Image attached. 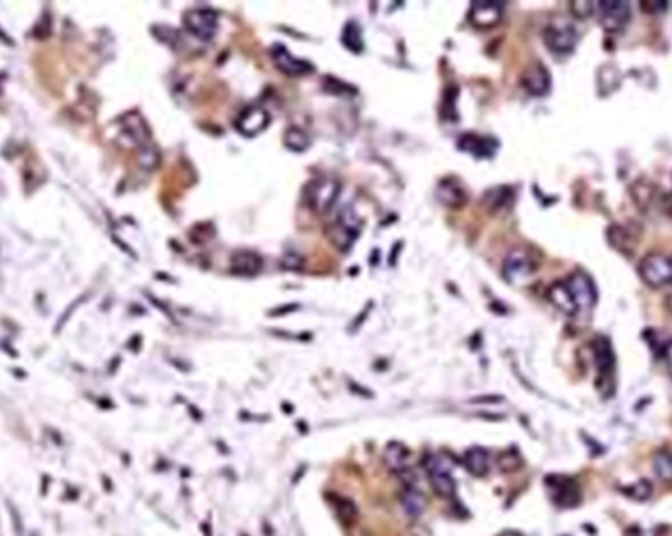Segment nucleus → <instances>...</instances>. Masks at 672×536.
Segmentation results:
<instances>
[{
    "label": "nucleus",
    "instance_id": "nucleus-1",
    "mask_svg": "<svg viewBox=\"0 0 672 536\" xmlns=\"http://www.w3.org/2000/svg\"><path fill=\"white\" fill-rule=\"evenodd\" d=\"M548 299L564 314L578 316V314H588L596 307L597 291L592 277L586 271H574L568 279L550 285Z\"/></svg>",
    "mask_w": 672,
    "mask_h": 536
},
{
    "label": "nucleus",
    "instance_id": "nucleus-32",
    "mask_svg": "<svg viewBox=\"0 0 672 536\" xmlns=\"http://www.w3.org/2000/svg\"><path fill=\"white\" fill-rule=\"evenodd\" d=\"M660 358L664 360V363H666V370H669V374H671V377H672V340H669L664 346H662V350H660Z\"/></svg>",
    "mask_w": 672,
    "mask_h": 536
},
{
    "label": "nucleus",
    "instance_id": "nucleus-13",
    "mask_svg": "<svg viewBox=\"0 0 672 536\" xmlns=\"http://www.w3.org/2000/svg\"><path fill=\"white\" fill-rule=\"evenodd\" d=\"M268 122H270V114H268L265 108H261V106H250V108H246L244 113L238 116L236 128L240 134L252 137L256 136V134H260L261 130L268 126Z\"/></svg>",
    "mask_w": 672,
    "mask_h": 536
},
{
    "label": "nucleus",
    "instance_id": "nucleus-10",
    "mask_svg": "<svg viewBox=\"0 0 672 536\" xmlns=\"http://www.w3.org/2000/svg\"><path fill=\"white\" fill-rule=\"evenodd\" d=\"M503 2H492V0H482V2H474L470 8V22L476 28H494L499 24L501 16H503Z\"/></svg>",
    "mask_w": 672,
    "mask_h": 536
},
{
    "label": "nucleus",
    "instance_id": "nucleus-23",
    "mask_svg": "<svg viewBox=\"0 0 672 536\" xmlns=\"http://www.w3.org/2000/svg\"><path fill=\"white\" fill-rule=\"evenodd\" d=\"M309 136L305 134V130H301V128H289L286 132V146L289 148V150H293V151H303V150H307L309 148Z\"/></svg>",
    "mask_w": 672,
    "mask_h": 536
},
{
    "label": "nucleus",
    "instance_id": "nucleus-33",
    "mask_svg": "<svg viewBox=\"0 0 672 536\" xmlns=\"http://www.w3.org/2000/svg\"><path fill=\"white\" fill-rule=\"evenodd\" d=\"M301 262H303V260L299 258L297 253H293V251H291V253H286V258H283V265L289 267V269H299V267H301Z\"/></svg>",
    "mask_w": 672,
    "mask_h": 536
},
{
    "label": "nucleus",
    "instance_id": "nucleus-3",
    "mask_svg": "<svg viewBox=\"0 0 672 536\" xmlns=\"http://www.w3.org/2000/svg\"><path fill=\"white\" fill-rule=\"evenodd\" d=\"M362 230V218L360 214L356 212V209L352 204H346L342 211L338 212V218L336 222L330 226L328 234H330V240L335 244L336 248L340 249H348L356 236L360 234Z\"/></svg>",
    "mask_w": 672,
    "mask_h": 536
},
{
    "label": "nucleus",
    "instance_id": "nucleus-12",
    "mask_svg": "<svg viewBox=\"0 0 672 536\" xmlns=\"http://www.w3.org/2000/svg\"><path fill=\"white\" fill-rule=\"evenodd\" d=\"M272 59L275 61V67H277L279 71H283L286 75L297 77V75H305V73H311L312 71L311 63L303 61V59L295 57V55L289 53L283 46H274V48H272Z\"/></svg>",
    "mask_w": 672,
    "mask_h": 536
},
{
    "label": "nucleus",
    "instance_id": "nucleus-11",
    "mask_svg": "<svg viewBox=\"0 0 672 536\" xmlns=\"http://www.w3.org/2000/svg\"><path fill=\"white\" fill-rule=\"evenodd\" d=\"M523 88L533 97H545L550 90V73L543 63H533L525 69L521 77Z\"/></svg>",
    "mask_w": 672,
    "mask_h": 536
},
{
    "label": "nucleus",
    "instance_id": "nucleus-35",
    "mask_svg": "<svg viewBox=\"0 0 672 536\" xmlns=\"http://www.w3.org/2000/svg\"><path fill=\"white\" fill-rule=\"evenodd\" d=\"M666 309L672 312V293L669 295V297H666Z\"/></svg>",
    "mask_w": 672,
    "mask_h": 536
},
{
    "label": "nucleus",
    "instance_id": "nucleus-25",
    "mask_svg": "<svg viewBox=\"0 0 672 536\" xmlns=\"http://www.w3.org/2000/svg\"><path fill=\"white\" fill-rule=\"evenodd\" d=\"M342 39H344V44L348 46L350 50L360 51L362 48H364L360 28H358V24H356V22H350V24L346 26V30H344V36H342Z\"/></svg>",
    "mask_w": 672,
    "mask_h": 536
},
{
    "label": "nucleus",
    "instance_id": "nucleus-27",
    "mask_svg": "<svg viewBox=\"0 0 672 536\" xmlns=\"http://www.w3.org/2000/svg\"><path fill=\"white\" fill-rule=\"evenodd\" d=\"M510 189H492V191H487V195H485V204H489V209H499V207H503L505 202H507V199H510Z\"/></svg>",
    "mask_w": 672,
    "mask_h": 536
},
{
    "label": "nucleus",
    "instance_id": "nucleus-22",
    "mask_svg": "<svg viewBox=\"0 0 672 536\" xmlns=\"http://www.w3.org/2000/svg\"><path fill=\"white\" fill-rule=\"evenodd\" d=\"M653 468H655V474L659 475L660 479L664 481H671L672 479V454L662 450L659 454H655L653 458Z\"/></svg>",
    "mask_w": 672,
    "mask_h": 536
},
{
    "label": "nucleus",
    "instance_id": "nucleus-4",
    "mask_svg": "<svg viewBox=\"0 0 672 536\" xmlns=\"http://www.w3.org/2000/svg\"><path fill=\"white\" fill-rule=\"evenodd\" d=\"M639 274L651 287L672 283V253H648L639 265Z\"/></svg>",
    "mask_w": 672,
    "mask_h": 536
},
{
    "label": "nucleus",
    "instance_id": "nucleus-26",
    "mask_svg": "<svg viewBox=\"0 0 672 536\" xmlns=\"http://www.w3.org/2000/svg\"><path fill=\"white\" fill-rule=\"evenodd\" d=\"M610 242L615 246V248L623 251V253H629L631 251V246H629V234L623 230L622 226H613L610 228Z\"/></svg>",
    "mask_w": 672,
    "mask_h": 536
},
{
    "label": "nucleus",
    "instance_id": "nucleus-28",
    "mask_svg": "<svg viewBox=\"0 0 672 536\" xmlns=\"http://www.w3.org/2000/svg\"><path fill=\"white\" fill-rule=\"evenodd\" d=\"M625 493H627L629 497H633L635 501H645V499L651 497L653 487H651L648 481H637V484H633L631 487H627Z\"/></svg>",
    "mask_w": 672,
    "mask_h": 536
},
{
    "label": "nucleus",
    "instance_id": "nucleus-21",
    "mask_svg": "<svg viewBox=\"0 0 672 536\" xmlns=\"http://www.w3.org/2000/svg\"><path fill=\"white\" fill-rule=\"evenodd\" d=\"M450 468H452V463H450V460H448L447 456H442V454H429V456L424 458V470H427L429 477H431V475L450 474Z\"/></svg>",
    "mask_w": 672,
    "mask_h": 536
},
{
    "label": "nucleus",
    "instance_id": "nucleus-16",
    "mask_svg": "<svg viewBox=\"0 0 672 536\" xmlns=\"http://www.w3.org/2000/svg\"><path fill=\"white\" fill-rule=\"evenodd\" d=\"M230 265H232V269H234L236 274L254 275L260 271L261 260L260 256L254 253V251H236V253L232 256V263H230Z\"/></svg>",
    "mask_w": 672,
    "mask_h": 536
},
{
    "label": "nucleus",
    "instance_id": "nucleus-5",
    "mask_svg": "<svg viewBox=\"0 0 672 536\" xmlns=\"http://www.w3.org/2000/svg\"><path fill=\"white\" fill-rule=\"evenodd\" d=\"M338 191H340V183L336 181L335 177H319L307 187L305 195H307V202H309L312 211L324 214L326 211H330V207L335 204Z\"/></svg>",
    "mask_w": 672,
    "mask_h": 536
},
{
    "label": "nucleus",
    "instance_id": "nucleus-6",
    "mask_svg": "<svg viewBox=\"0 0 672 536\" xmlns=\"http://www.w3.org/2000/svg\"><path fill=\"white\" fill-rule=\"evenodd\" d=\"M594 350V362L597 370V389H601L604 381L613 385V374H615V354L611 346L610 338L596 336L592 342Z\"/></svg>",
    "mask_w": 672,
    "mask_h": 536
},
{
    "label": "nucleus",
    "instance_id": "nucleus-9",
    "mask_svg": "<svg viewBox=\"0 0 672 536\" xmlns=\"http://www.w3.org/2000/svg\"><path fill=\"white\" fill-rule=\"evenodd\" d=\"M596 14L608 32H617L629 22L631 8L627 2H622V0H601V2H596Z\"/></svg>",
    "mask_w": 672,
    "mask_h": 536
},
{
    "label": "nucleus",
    "instance_id": "nucleus-31",
    "mask_svg": "<svg viewBox=\"0 0 672 536\" xmlns=\"http://www.w3.org/2000/svg\"><path fill=\"white\" fill-rule=\"evenodd\" d=\"M519 456L515 454V452H505L503 456H499V466L503 468V470H513V468H517L519 466Z\"/></svg>",
    "mask_w": 672,
    "mask_h": 536
},
{
    "label": "nucleus",
    "instance_id": "nucleus-19",
    "mask_svg": "<svg viewBox=\"0 0 672 536\" xmlns=\"http://www.w3.org/2000/svg\"><path fill=\"white\" fill-rule=\"evenodd\" d=\"M407 450H405V446L403 444H399V442H391L389 446L386 448V452H384V461H386V466L389 468V470H398V472H401L403 468H407L405 463H407Z\"/></svg>",
    "mask_w": 672,
    "mask_h": 536
},
{
    "label": "nucleus",
    "instance_id": "nucleus-2",
    "mask_svg": "<svg viewBox=\"0 0 672 536\" xmlns=\"http://www.w3.org/2000/svg\"><path fill=\"white\" fill-rule=\"evenodd\" d=\"M543 38H545V44L548 46V50L559 53V55H564V53H572L576 44H578V39H580V34H578L576 26L570 20L554 18L545 28Z\"/></svg>",
    "mask_w": 672,
    "mask_h": 536
},
{
    "label": "nucleus",
    "instance_id": "nucleus-17",
    "mask_svg": "<svg viewBox=\"0 0 672 536\" xmlns=\"http://www.w3.org/2000/svg\"><path fill=\"white\" fill-rule=\"evenodd\" d=\"M464 466L466 470L474 475H484L487 474V468H489V456L484 448H470L466 454H464Z\"/></svg>",
    "mask_w": 672,
    "mask_h": 536
},
{
    "label": "nucleus",
    "instance_id": "nucleus-14",
    "mask_svg": "<svg viewBox=\"0 0 672 536\" xmlns=\"http://www.w3.org/2000/svg\"><path fill=\"white\" fill-rule=\"evenodd\" d=\"M436 199L440 200L442 204H447V207L458 209L466 200V193H464V187L458 185L454 179H447L436 189Z\"/></svg>",
    "mask_w": 672,
    "mask_h": 536
},
{
    "label": "nucleus",
    "instance_id": "nucleus-20",
    "mask_svg": "<svg viewBox=\"0 0 672 536\" xmlns=\"http://www.w3.org/2000/svg\"><path fill=\"white\" fill-rule=\"evenodd\" d=\"M557 493H554V501L562 505V507H574L578 505L580 501V493H578V487L574 486V481H568V479H562V484L557 486Z\"/></svg>",
    "mask_w": 672,
    "mask_h": 536
},
{
    "label": "nucleus",
    "instance_id": "nucleus-29",
    "mask_svg": "<svg viewBox=\"0 0 672 536\" xmlns=\"http://www.w3.org/2000/svg\"><path fill=\"white\" fill-rule=\"evenodd\" d=\"M336 511L344 521H354L356 519V505L346 497H336L335 501Z\"/></svg>",
    "mask_w": 672,
    "mask_h": 536
},
{
    "label": "nucleus",
    "instance_id": "nucleus-36",
    "mask_svg": "<svg viewBox=\"0 0 672 536\" xmlns=\"http://www.w3.org/2000/svg\"><path fill=\"white\" fill-rule=\"evenodd\" d=\"M501 536H521L519 533H513V530H507V533H503Z\"/></svg>",
    "mask_w": 672,
    "mask_h": 536
},
{
    "label": "nucleus",
    "instance_id": "nucleus-30",
    "mask_svg": "<svg viewBox=\"0 0 672 536\" xmlns=\"http://www.w3.org/2000/svg\"><path fill=\"white\" fill-rule=\"evenodd\" d=\"M572 12L578 18H588L596 14V4L594 2H572Z\"/></svg>",
    "mask_w": 672,
    "mask_h": 536
},
{
    "label": "nucleus",
    "instance_id": "nucleus-8",
    "mask_svg": "<svg viewBox=\"0 0 672 536\" xmlns=\"http://www.w3.org/2000/svg\"><path fill=\"white\" fill-rule=\"evenodd\" d=\"M183 22L195 38L205 39V41L214 38V34L218 30V18L211 8H193L185 14Z\"/></svg>",
    "mask_w": 672,
    "mask_h": 536
},
{
    "label": "nucleus",
    "instance_id": "nucleus-7",
    "mask_svg": "<svg viewBox=\"0 0 672 536\" xmlns=\"http://www.w3.org/2000/svg\"><path fill=\"white\" fill-rule=\"evenodd\" d=\"M535 274V263L527 249H511L503 262V275L511 283H523Z\"/></svg>",
    "mask_w": 672,
    "mask_h": 536
},
{
    "label": "nucleus",
    "instance_id": "nucleus-15",
    "mask_svg": "<svg viewBox=\"0 0 672 536\" xmlns=\"http://www.w3.org/2000/svg\"><path fill=\"white\" fill-rule=\"evenodd\" d=\"M458 148L464 151H470L476 157H489L496 151V142L489 137L476 136V134H466L460 137Z\"/></svg>",
    "mask_w": 672,
    "mask_h": 536
},
{
    "label": "nucleus",
    "instance_id": "nucleus-24",
    "mask_svg": "<svg viewBox=\"0 0 672 536\" xmlns=\"http://www.w3.org/2000/svg\"><path fill=\"white\" fill-rule=\"evenodd\" d=\"M431 486H433V489H435L440 497H452L454 491H456L454 479H452V475L450 474L431 475Z\"/></svg>",
    "mask_w": 672,
    "mask_h": 536
},
{
    "label": "nucleus",
    "instance_id": "nucleus-18",
    "mask_svg": "<svg viewBox=\"0 0 672 536\" xmlns=\"http://www.w3.org/2000/svg\"><path fill=\"white\" fill-rule=\"evenodd\" d=\"M401 505H403V509L411 519H417L424 511L427 501H424L423 493L419 489H405L403 495H401Z\"/></svg>",
    "mask_w": 672,
    "mask_h": 536
},
{
    "label": "nucleus",
    "instance_id": "nucleus-34",
    "mask_svg": "<svg viewBox=\"0 0 672 536\" xmlns=\"http://www.w3.org/2000/svg\"><path fill=\"white\" fill-rule=\"evenodd\" d=\"M641 8L647 10V12H659L664 8V2H657V0H645L641 2Z\"/></svg>",
    "mask_w": 672,
    "mask_h": 536
}]
</instances>
